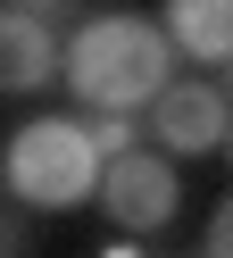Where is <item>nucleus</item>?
I'll return each instance as SVG.
<instances>
[{
    "label": "nucleus",
    "instance_id": "1",
    "mask_svg": "<svg viewBox=\"0 0 233 258\" xmlns=\"http://www.w3.org/2000/svg\"><path fill=\"white\" fill-rule=\"evenodd\" d=\"M175 84V42L166 25L133 17V9H100L67 34V92L92 117H150Z\"/></svg>",
    "mask_w": 233,
    "mask_h": 258
},
{
    "label": "nucleus",
    "instance_id": "2",
    "mask_svg": "<svg viewBox=\"0 0 233 258\" xmlns=\"http://www.w3.org/2000/svg\"><path fill=\"white\" fill-rule=\"evenodd\" d=\"M108 158L92 150V117H33L9 142V191L25 208H83L100 200Z\"/></svg>",
    "mask_w": 233,
    "mask_h": 258
},
{
    "label": "nucleus",
    "instance_id": "3",
    "mask_svg": "<svg viewBox=\"0 0 233 258\" xmlns=\"http://www.w3.org/2000/svg\"><path fill=\"white\" fill-rule=\"evenodd\" d=\"M150 150L158 158H200V150H225L233 142V92H216L208 75H175L166 100L150 108Z\"/></svg>",
    "mask_w": 233,
    "mask_h": 258
},
{
    "label": "nucleus",
    "instance_id": "4",
    "mask_svg": "<svg viewBox=\"0 0 233 258\" xmlns=\"http://www.w3.org/2000/svg\"><path fill=\"white\" fill-rule=\"evenodd\" d=\"M100 208H108V225H125V233H158V225H175V208H183L175 158H158V150L116 158V167L100 175Z\"/></svg>",
    "mask_w": 233,
    "mask_h": 258
},
{
    "label": "nucleus",
    "instance_id": "5",
    "mask_svg": "<svg viewBox=\"0 0 233 258\" xmlns=\"http://www.w3.org/2000/svg\"><path fill=\"white\" fill-rule=\"evenodd\" d=\"M50 75H67L59 9H42V0H0V92H42Z\"/></svg>",
    "mask_w": 233,
    "mask_h": 258
},
{
    "label": "nucleus",
    "instance_id": "6",
    "mask_svg": "<svg viewBox=\"0 0 233 258\" xmlns=\"http://www.w3.org/2000/svg\"><path fill=\"white\" fill-rule=\"evenodd\" d=\"M158 25H166V42H175L183 58H200V67L225 58L233 67V0H175Z\"/></svg>",
    "mask_w": 233,
    "mask_h": 258
},
{
    "label": "nucleus",
    "instance_id": "7",
    "mask_svg": "<svg viewBox=\"0 0 233 258\" xmlns=\"http://www.w3.org/2000/svg\"><path fill=\"white\" fill-rule=\"evenodd\" d=\"M92 150L108 158V167L133 158V150H142V117H92Z\"/></svg>",
    "mask_w": 233,
    "mask_h": 258
},
{
    "label": "nucleus",
    "instance_id": "8",
    "mask_svg": "<svg viewBox=\"0 0 233 258\" xmlns=\"http://www.w3.org/2000/svg\"><path fill=\"white\" fill-rule=\"evenodd\" d=\"M200 258H233V191L216 200V217H208V250Z\"/></svg>",
    "mask_w": 233,
    "mask_h": 258
},
{
    "label": "nucleus",
    "instance_id": "9",
    "mask_svg": "<svg viewBox=\"0 0 233 258\" xmlns=\"http://www.w3.org/2000/svg\"><path fill=\"white\" fill-rule=\"evenodd\" d=\"M225 158H233V142H225Z\"/></svg>",
    "mask_w": 233,
    "mask_h": 258
}]
</instances>
